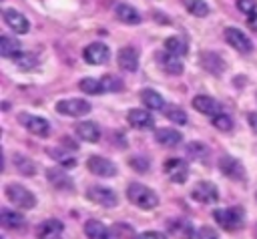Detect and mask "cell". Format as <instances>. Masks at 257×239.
<instances>
[{
    "label": "cell",
    "instance_id": "obj_2",
    "mask_svg": "<svg viewBox=\"0 0 257 239\" xmlns=\"http://www.w3.org/2000/svg\"><path fill=\"white\" fill-rule=\"evenodd\" d=\"M215 221L219 227H223L225 231H237L243 227L245 223V211L241 207H229V209H217L213 213Z\"/></svg>",
    "mask_w": 257,
    "mask_h": 239
},
{
    "label": "cell",
    "instance_id": "obj_33",
    "mask_svg": "<svg viewBox=\"0 0 257 239\" xmlns=\"http://www.w3.org/2000/svg\"><path fill=\"white\" fill-rule=\"evenodd\" d=\"M14 62L18 64V68H22V70H32L36 64H38V58H36V54H32V52H20L16 58H14Z\"/></svg>",
    "mask_w": 257,
    "mask_h": 239
},
{
    "label": "cell",
    "instance_id": "obj_47",
    "mask_svg": "<svg viewBox=\"0 0 257 239\" xmlns=\"http://www.w3.org/2000/svg\"><path fill=\"white\" fill-rule=\"evenodd\" d=\"M255 199H257V193H255Z\"/></svg>",
    "mask_w": 257,
    "mask_h": 239
},
{
    "label": "cell",
    "instance_id": "obj_28",
    "mask_svg": "<svg viewBox=\"0 0 257 239\" xmlns=\"http://www.w3.org/2000/svg\"><path fill=\"white\" fill-rule=\"evenodd\" d=\"M0 54L4 58H16L20 54V42L14 40L12 36H6L2 34L0 36Z\"/></svg>",
    "mask_w": 257,
    "mask_h": 239
},
{
    "label": "cell",
    "instance_id": "obj_45",
    "mask_svg": "<svg viewBox=\"0 0 257 239\" xmlns=\"http://www.w3.org/2000/svg\"><path fill=\"white\" fill-rule=\"evenodd\" d=\"M247 24H249V28H251L253 32H257V12L251 14V16H247Z\"/></svg>",
    "mask_w": 257,
    "mask_h": 239
},
{
    "label": "cell",
    "instance_id": "obj_16",
    "mask_svg": "<svg viewBox=\"0 0 257 239\" xmlns=\"http://www.w3.org/2000/svg\"><path fill=\"white\" fill-rule=\"evenodd\" d=\"M126 121H128L131 127L141 129V131H145V129H153V127H155V118H153V114H151L149 110H145V108H133V110H128V112H126Z\"/></svg>",
    "mask_w": 257,
    "mask_h": 239
},
{
    "label": "cell",
    "instance_id": "obj_8",
    "mask_svg": "<svg viewBox=\"0 0 257 239\" xmlns=\"http://www.w3.org/2000/svg\"><path fill=\"white\" fill-rule=\"evenodd\" d=\"M82 56H84V60L88 64H104L110 58V50H108V46L104 42H92V44H88L84 48Z\"/></svg>",
    "mask_w": 257,
    "mask_h": 239
},
{
    "label": "cell",
    "instance_id": "obj_3",
    "mask_svg": "<svg viewBox=\"0 0 257 239\" xmlns=\"http://www.w3.org/2000/svg\"><path fill=\"white\" fill-rule=\"evenodd\" d=\"M6 197H8L10 203H14V205L20 207V209H32V207L36 205V197H34L26 187H22V185H18V183L6 185Z\"/></svg>",
    "mask_w": 257,
    "mask_h": 239
},
{
    "label": "cell",
    "instance_id": "obj_4",
    "mask_svg": "<svg viewBox=\"0 0 257 239\" xmlns=\"http://www.w3.org/2000/svg\"><path fill=\"white\" fill-rule=\"evenodd\" d=\"M56 112L68 114V116H82L90 112V102L82 98H66L56 102Z\"/></svg>",
    "mask_w": 257,
    "mask_h": 239
},
{
    "label": "cell",
    "instance_id": "obj_11",
    "mask_svg": "<svg viewBox=\"0 0 257 239\" xmlns=\"http://www.w3.org/2000/svg\"><path fill=\"white\" fill-rule=\"evenodd\" d=\"M4 22L16 32V34H26L28 30H30V22H28V18L22 14V12H18L16 8H4Z\"/></svg>",
    "mask_w": 257,
    "mask_h": 239
},
{
    "label": "cell",
    "instance_id": "obj_6",
    "mask_svg": "<svg viewBox=\"0 0 257 239\" xmlns=\"http://www.w3.org/2000/svg\"><path fill=\"white\" fill-rule=\"evenodd\" d=\"M20 123H22V127H24L28 133H32V135H36V137H46V135L50 133V125H48V121L42 118V116L22 112V114H20Z\"/></svg>",
    "mask_w": 257,
    "mask_h": 239
},
{
    "label": "cell",
    "instance_id": "obj_29",
    "mask_svg": "<svg viewBox=\"0 0 257 239\" xmlns=\"http://www.w3.org/2000/svg\"><path fill=\"white\" fill-rule=\"evenodd\" d=\"M187 40H183L181 36H169L167 40H165V50L167 52H171V54H175V56H183V54H187Z\"/></svg>",
    "mask_w": 257,
    "mask_h": 239
},
{
    "label": "cell",
    "instance_id": "obj_25",
    "mask_svg": "<svg viewBox=\"0 0 257 239\" xmlns=\"http://www.w3.org/2000/svg\"><path fill=\"white\" fill-rule=\"evenodd\" d=\"M141 102H143L147 108H151V110H161V108L165 106V98H163L157 90H153V88L141 90Z\"/></svg>",
    "mask_w": 257,
    "mask_h": 239
},
{
    "label": "cell",
    "instance_id": "obj_19",
    "mask_svg": "<svg viewBox=\"0 0 257 239\" xmlns=\"http://www.w3.org/2000/svg\"><path fill=\"white\" fill-rule=\"evenodd\" d=\"M157 62L161 64V68L167 72V74H173V76H179L183 74V62L179 60V56L171 54V52H159L157 54Z\"/></svg>",
    "mask_w": 257,
    "mask_h": 239
},
{
    "label": "cell",
    "instance_id": "obj_27",
    "mask_svg": "<svg viewBox=\"0 0 257 239\" xmlns=\"http://www.w3.org/2000/svg\"><path fill=\"white\" fill-rule=\"evenodd\" d=\"M0 223L6 229H22L24 227V217L20 213H16V211L2 209L0 211Z\"/></svg>",
    "mask_w": 257,
    "mask_h": 239
},
{
    "label": "cell",
    "instance_id": "obj_18",
    "mask_svg": "<svg viewBox=\"0 0 257 239\" xmlns=\"http://www.w3.org/2000/svg\"><path fill=\"white\" fill-rule=\"evenodd\" d=\"M193 108L199 110V112H203V114H207V116H215V114L223 112L219 100H215L213 96H207V94L195 96V98H193Z\"/></svg>",
    "mask_w": 257,
    "mask_h": 239
},
{
    "label": "cell",
    "instance_id": "obj_15",
    "mask_svg": "<svg viewBox=\"0 0 257 239\" xmlns=\"http://www.w3.org/2000/svg\"><path fill=\"white\" fill-rule=\"evenodd\" d=\"M201 66H203L207 72H211L213 76L223 74L225 68H227L223 56L217 54V52H201Z\"/></svg>",
    "mask_w": 257,
    "mask_h": 239
},
{
    "label": "cell",
    "instance_id": "obj_22",
    "mask_svg": "<svg viewBox=\"0 0 257 239\" xmlns=\"http://www.w3.org/2000/svg\"><path fill=\"white\" fill-rule=\"evenodd\" d=\"M74 131H76L78 139H82V141H86V143H98V139H100V129H98L96 123H92V121H82V123H78V125L74 127Z\"/></svg>",
    "mask_w": 257,
    "mask_h": 239
},
{
    "label": "cell",
    "instance_id": "obj_34",
    "mask_svg": "<svg viewBox=\"0 0 257 239\" xmlns=\"http://www.w3.org/2000/svg\"><path fill=\"white\" fill-rule=\"evenodd\" d=\"M100 82H102V88H104V92H120V90L124 88L122 80H120L118 76H112V74H106V76H102V78H100Z\"/></svg>",
    "mask_w": 257,
    "mask_h": 239
},
{
    "label": "cell",
    "instance_id": "obj_23",
    "mask_svg": "<svg viewBox=\"0 0 257 239\" xmlns=\"http://www.w3.org/2000/svg\"><path fill=\"white\" fill-rule=\"evenodd\" d=\"M84 233H86L88 239H112L110 231L104 227V223H100L96 219H88L84 223Z\"/></svg>",
    "mask_w": 257,
    "mask_h": 239
},
{
    "label": "cell",
    "instance_id": "obj_12",
    "mask_svg": "<svg viewBox=\"0 0 257 239\" xmlns=\"http://www.w3.org/2000/svg\"><path fill=\"white\" fill-rule=\"evenodd\" d=\"M86 167L92 175H98V177H114L116 175V167L112 161L104 159V157H88L86 161Z\"/></svg>",
    "mask_w": 257,
    "mask_h": 239
},
{
    "label": "cell",
    "instance_id": "obj_7",
    "mask_svg": "<svg viewBox=\"0 0 257 239\" xmlns=\"http://www.w3.org/2000/svg\"><path fill=\"white\" fill-rule=\"evenodd\" d=\"M86 197H88V201H92L100 207H114L116 205V193L106 189V187H100V185H92L86 191Z\"/></svg>",
    "mask_w": 257,
    "mask_h": 239
},
{
    "label": "cell",
    "instance_id": "obj_31",
    "mask_svg": "<svg viewBox=\"0 0 257 239\" xmlns=\"http://www.w3.org/2000/svg\"><path fill=\"white\" fill-rule=\"evenodd\" d=\"M14 167L18 169V173L20 175H26V177H32L34 173H36V165L30 161V159H26L24 155H14Z\"/></svg>",
    "mask_w": 257,
    "mask_h": 239
},
{
    "label": "cell",
    "instance_id": "obj_17",
    "mask_svg": "<svg viewBox=\"0 0 257 239\" xmlns=\"http://www.w3.org/2000/svg\"><path fill=\"white\" fill-rule=\"evenodd\" d=\"M116 62L122 70L126 72H135L139 68V52L133 46H122L116 54Z\"/></svg>",
    "mask_w": 257,
    "mask_h": 239
},
{
    "label": "cell",
    "instance_id": "obj_35",
    "mask_svg": "<svg viewBox=\"0 0 257 239\" xmlns=\"http://www.w3.org/2000/svg\"><path fill=\"white\" fill-rule=\"evenodd\" d=\"M185 6L193 16H207L209 14V4L205 0H185Z\"/></svg>",
    "mask_w": 257,
    "mask_h": 239
},
{
    "label": "cell",
    "instance_id": "obj_36",
    "mask_svg": "<svg viewBox=\"0 0 257 239\" xmlns=\"http://www.w3.org/2000/svg\"><path fill=\"white\" fill-rule=\"evenodd\" d=\"M211 123H213L215 129H219V131H223V133L233 129V118H231L229 114H225V112H219V114L211 116Z\"/></svg>",
    "mask_w": 257,
    "mask_h": 239
},
{
    "label": "cell",
    "instance_id": "obj_46",
    "mask_svg": "<svg viewBox=\"0 0 257 239\" xmlns=\"http://www.w3.org/2000/svg\"><path fill=\"white\" fill-rule=\"evenodd\" d=\"M255 239H257V225H255Z\"/></svg>",
    "mask_w": 257,
    "mask_h": 239
},
{
    "label": "cell",
    "instance_id": "obj_43",
    "mask_svg": "<svg viewBox=\"0 0 257 239\" xmlns=\"http://www.w3.org/2000/svg\"><path fill=\"white\" fill-rule=\"evenodd\" d=\"M137 239H167V235L165 233H159V231H145Z\"/></svg>",
    "mask_w": 257,
    "mask_h": 239
},
{
    "label": "cell",
    "instance_id": "obj_40",
    "mask_svg": "<svg viewBox=\"0 0 257 239\" xmlns=\"http://www.w3.org/2000/svg\"><path fill=\"white\" fill-rule=\"evenodd\" d=\"M237 8H239L243 14L251 16V14H255V10H257V2H255V0H237Z\"/></svg>",
    "mask_w": 257,
    "mask_h": 239
},
{
    "label": "cell",
    "instance_id": "obj_32",
    "mask_svg": "<svg viewBox=\"0 0 257 239\" xmlns=\"http://www.w3.org/2000/svg\"><path fill=\"white\" fill-rule=\"evenodd\" d=\"M78 88H80L82 92H86V94H102V92H104L102 82L96 80V78H82V80L78 82Z\"/></svg>",
    "mask_w": 257,
    "mask_h": 239
},
{
    "label": "cell",
    "instance_id": "obj_21",
    "mask_svg": "<svg viewBox=\"0 0 257 239\" xmlns=\"http://www.w3.org/2000/svg\"><path fill=\"white\" fill-rule=\"evenodd\" d=\"M169 229L171 233H175L179 239H193L197 233H195V227L189 219L185 217H175L171 223H169Z\"/></svg>",
    "mask_w": 257,
    "mask_h": 239
},
{
    "label": "cell",
    "instance_id": "obj_10",
    "mask_svg": "<svg viewBox=\"0 0 257 239\" xmlns=\"http://www.w3.org/2000/svg\"><path fill=\"white\" fill-rule=\"evenodd\" d=\"M163 169H165V175L173 183H185L189 177V165L183 159H169Z\"/></svg>",
    "mask_w": 257,
    "mask_h": 239
},
{
    "label": "cell",
    "instance_id": "obj_9",
    "mask_svg": "<svg viewBox=\"0 0 257 239\" xmlns=\"http://www.w3.org/2000/svg\"><path fill=\"white\" fill-rule=\"evenodd\" d=\"M219 169H221V173H223L225 177H229V179H233V181H243V179H245V169H243V165H241L235 157H231V155H223V157L219 159Z\"/></svg>",
    "mask_w": 257,
    "mask_h": 239
},
{
    "label": "cell",
    "instance_id": "obj_1",
    "mask_svg": "<svg viewBox=\"0 0 257 239\" xmlns=\"http://www.w3.org/2000/svg\"><path fill=\"white\" fill-rule=\"evenodd\" d=\"M126 199H128L135 207L145 209V211L155 209V207L159 205V197H157V193L151 191L149 187L141 185V183H131V185L126 187Z\"/></svg>",
    "mask_w": 257,
    "mask_h": 239
},
{
    "label": "cell",
    "instance_id": "obj_37",
    "mask_svg": "<svg viewBox=\"0 0 257 239\" xmlns=\"http://www.w3.org/2000/svg\"><path fill=\"white\" fill-rule=\"evenodd\" d=\"M165 114H167V118L173 121L175 125H187V112H185L183 108H179V106H169V108H165Z\"/></svg>",
    "mask_w": 257,
    "mask_h": 239
},
{
    "label": "cell",
    "instance_id": "obj_30",
    "mask_svg": "<svg viewBox=\"0 0 257 239\" xmlns=\"http://www.w3.org/2000/svg\"><path fill=\"white\" fill-rule=\"evenodd\" d=\"M187 155L193 159V161H207L209 157V147L205 143H189L187 145Z\"/></svg>",
    "mask_w": 257,
    "mask_h": 239
},
{
    "label": "cell",
    "instance_id": "obj_20",
    "mask_svg": "<svg viewBox=\"0 0 257 239\" xmlns=\"http://www.w3.org/2000/svg\"><path fill=\"white\" fill-rule=\"evenodd\" d=\"M46 179L58 191H72V179L62 169H56V167L46 169Z\"/></svg>",
    "mask_w": 257,
    "mask_h": 239
},
{
    "label": "cell",
    "instance_id": "obj_24",
    "mask_svg": "<svg viewBox=\"0 0 257 239\" xmlns=\"http://www.w3.org/2000/svg\"><path fill=\"white\" fill-rule=\"evenodd\" d=\"M114 14H116L118 20H122L126 24H139L141 22V14L131 4H116L114 6Z\"/></svg>",
    "mask_w": 257,
    "mask_h": 239
},
{
    "label": "cell",
    "instance_id": "obj_13",
    "mask_svg": "<svg viewBox=\"0 0 257 239\" xmlns=\"http://www.w3.org/2000/svg\"><path fill=\"white\" fill-rule=\"evenodd\" d=\"M191 197H193L195 201H199V203H215L217 197H219V191H217V187H215L211 181H199V183L193 187Z\"/></svg>",
    "mask_w": 257,
    "mask_h": 239
},
{
    "label": "cell",
    "instance_id": "obj_5",
    "mask_svg": "<svg viewBox=\"0 0 257 239\" xmlns=\"http://www.w3.org/2000/svg\"><path fill=\"white\" fill-rule=\"evenodd\" d=\"M225 40L229 46H233L237 52L247 54L253 50V42L249 40V36L245 32H241L239 28H225Z\"/></svg>",
    "mask_w": 257,
    "mask_h": 239
},
{
    "label": "cell",
    "instance_id": "obj_44",
    "mask_svg": "<svg viewBox=\"0 0 257 239\" xmlns=\"http://www.w3.org/2000/svg\"><path fill=\"white\" fill-rule=\"evenodd\" d=\"M247 121H249V127L253 129V133H257V112H249Z\"/></svg>",
    "mask_w": 257,
    "mask_h": 239
},
{
    "label": "cell",
    "instance_id": "obj_14",
    "mask_svg": "<svg viewBox=\"0 0 257 239\" xmlns=\"http://www.w3.org/2000/svg\"><path fill=\"white\" fill-rule=\"evenodd\" d=\"M64 225L58 219H46L36 227V237L38 239H62Z\"/></svg>",
    "mask_w": 257,
    "mask_h": 239
},
{
    "label": "cell",
    "instance_id": "obj_41",
    "mask_svg": "<svg viewBox=\"0 0 257 239\" xmlns=\"http://www.w3.org/2000/svg\"><path fill=\"white\" fill-rule=\"evenodd\" d=\"M131 167L135 169V171H139V173H147L149 171V161L145 159V157H131Z\"/></svg>",
    "mask_w": 257,
    "mask_h": 239
},
{
    "label": "cell",
    "instance_id": "obj_38",
    "mask_svg": "<svg viewBox=\"0 0 257 239\" xmlns=\"http://www.w3.org/2000/svg\"><path fill=\"white\" fill-rule=\"evenodd\" d=\"M46 153H48L54 161H58L60 165H64V167H74V163H76V161H74L66 151H60V149H48Z\"/></svg>",
    "mask_w": 257,
    "mask_h": 239
},
{
    "label": "cell",
    "instance_id": "obj_39",
    "mask_svg": "<svg viewBox=\"0 0 257 239\" xmlns=\"http://www.w3.org/2000/svg\"><path fill=\"white\" fill-rule=\"evenodd\" d=\"M133 227H128V225H124V223H116L114 227H112V235L114 237H118V239H133Z\"/></svg>",
    "mask_w": 257,
    "mask_h": 239
},
{
    "label": "cell",
    "instance_id": "obj_42",
    "mask_svg": "<svg viewBox=\"0 0 257 239\" xmlns=\"http://www.w3.org/2000/svg\"><path fill=\"white\" fill-rule=\"evenodd\" d=\"M197 239H219L217 237V233H215V229H211V227H201L199 229V233H197Z\"/></svg>",
    "mask_w": 257,
    "mask_h": 239
},
{
    "label": "cell",
    "instance_id": "obj_26",
    "mask_svg": "<svg viewBox=\"0 0 257 239\" xmlns=\"http://www.w3.org/2000/svg\"><path fill=\"white\" fill-rule=\"evenodd\" d=\"M155 137H157V143L163 147H177L183 141V135L175 129H159Z\"/></svg>",
    "mask_w": 257,
    "mask_h": 239
}]
</instances>
